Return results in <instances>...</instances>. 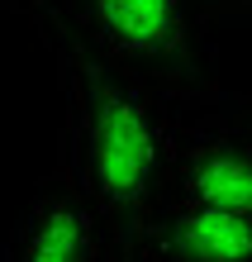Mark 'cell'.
Masks as SVG:
<instances>
[{
  "instance_id": "obj_2",
  "label": "cell",
  "mask_w": 252,
  "mask_h": 262,
  "mask_svg": "<svg viewBox=\"0 0 252 262\" xmlns=\"http://www.w3.org/2000/svg\"><path fill=\"white\" fill-rule=\"evenodd\" d=\"M29 14L57 19L100 62L152 86L176 110L219 100L204 62L210 19L195 10V0H34Z\"/></svg>"
},
{
  "instance_id": "obj_3",
  "label": "cell",
  "mask_w": 252,
  "mask_h": 262,
  "mask_svg": "<svg viewBox=\"0 0 252 262\" xmlns=\"http://www.w3.org/2000/svg\"><path fill=\"white\" fill-rule=\"evenodd\" d=\"M171 195L252 220V134L224 100L181 110L171 152Z\"/></svg>"
},
{
  "instance_id": "obj_6",
  "label": "cell",
  "mask_w": 252,
  "mask_h": 262,
  "mask_svg": "<svg viewBox=\"0 0 252 262\" xmlns=\"http://www.w3.org/2000/svg\"><path fill=\"white\" fill-rule=\"evenodd\" d=\"M195 10L210 24L219 19V14H247V19H252V0H195Z\"/></svg>"
},
{
  "instance_id": "obj_8",
  "label": "cell",
  "mask_w": 252,
  "mask_h": 262,
  "mask_svg": "<svg viewBox=\"0 0 252 262\" xmlns=\"http://www.w3.org/2000/svg\"><path fill=\"white\" fill-rule=\"evenodd\" d=\"M29 5H34V0H0V14H10V10H19V14H29Z\"/></svg>"
},
{
  "instance_id": "obj_5",
  "label": "cell",
  "mask_w": 252,
  "mask_h": 262,
  "mask_svg": "<svg viewBox=\"0 0 252 262\" xmlns=\"http://www.w3.org/2000/svg\"><path fill=\"white\" fill-rule=\"evenodd\" d=\"M133 262H252V220L171 195Z\"/></svg>"
},
{
  "instance_id": "obj_7",
  "label": "cell",
  "mask_w": 252,
  "mask_h": 262,
  "mask_svg": "<svg viewBox=\"0 0 252 262\" xmlns=\"http://www.w3.org/2000/svg\"><path fill=\"white\" fill-rule=\"evenodd\" d=\"M228 110H233V119L252 134V100H228Z\"/></svg>"
},
{
  "instance_id": "obj_4",
  "label": "cell",
  "mask_w": 252,
  "mask_h": 262,
  "mask_svg": "<svg viewBox=\"0 0 252 262\" xmlns=\"http://www.w3.org/2000/svg\"><path fill=\"white\" fill-rule=\"evenodd\" d=\"M5 262H114L105 220L62 162L29 195Z\"/></svg>"
},
{
  "instance_id": "obj_1",
  "label": "cell",
  "mask_w": 252,
  "mask_h": 262,
  "mask_svg": "<svg viewBox=\"0 0 252 262\" xmlns=\"http://www.w3.org/2000/svg\"><path fill=\"white\" fill-rule=\"evenodd\" d=\"M29 19L48 43L67 96L57 162L76 177V186L105 220L114 262H133L157 210L171 200V152H176L181 110L152 86L100 62L57 19L48 14H29Z\"/></svg>"
}]
</instances>
